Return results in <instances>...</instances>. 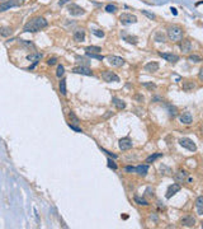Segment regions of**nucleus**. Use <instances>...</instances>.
Instances as JSON below:
<instances>
[{"label":"nucleus","mask_w":203,"mask_h":229,"mask_svg":"<svg viewBox=\"0 0 203 229\" xmlns=\"http://www.w3.org/2000/svg\"><path fill=\"white\" fill-rule=\"evenodd\" d=\"M47 25H48V23H47V21L43 17H36V18H32L31 21H28L27 23L24 24L23 31L34 33V32H38V31L43 30V28H46Z\"/></svg>","instance_id":"f257e3e1"},{"label":"nucleus","mask_w":203,"mask_h":229,"mask_svg":"<svg viewBox=\"0 0 203 229\" xmlns=\"http://www.w3.org/2000/svg\"><path fill=\"white\" fill-rule=\"evenodd\" d=\"M183 34H184L183 28L176 24H173L168 28V37H169V40L173 41V42H179V41H182Z\"/></svg>","instance_id":"f03ea898"},{"label":"nucleus","mask_w":203,"mask_h":229,"mask_svg":"<svg viewBox=\"0 0 203 229\" xmlns=\"http://www.w3.org/2000/svg\"><path fill=\"white\" fill-rule=\"evenodd\" d=\"M25 0H8V1L4 3H0V13L6 12L8 9L14 8V6H20L24 4Z\"/></svg>","instance_id":"7ed1b4c3"},{"label":"nucleus","mask_w":203,"mask_h":229,"mask_svg":"<svg viewBox=\"0 0 203 229\" xmlns=\"http://www.w3.org/2000/svg\"><path fill=\"white\" fill-rule=\"evenodd\" d=\"M102 78H103L104 82L107 83H112V82H119V76L117 75L116 73L110 72V70H104L102 73Z\"/></svg>","instance_id":"20e7f679"},{"label":"nucleus","mask_w":203,"mask_h":229,"mask_svg":"<svg viewBox=\"0 0 203 229\" xmlns=\"http://www.w3.org/2000/svg\"><path fill=\"white\" fill-rule=\"evenodd\" d=\"M179 144L182 145L183 148H185V149H188L190 151H196L197 150V145L194 144V141H193L192 139H189V138H182L179 140Z\"/></svg>","instance_id":"39448f33"},{"label":"nucleus","mask_w":203,"mask_h":229,"mask_svg":"<svg viewBox=\"0 0 203 229\" xmlns=\"http://www.w3.org/2000/svg\"><path fill=\"white\" fill-rule=\"evenodd\" d=\"M119 21L122 24H135L137 22V18H136V15L129 14V13H123V14H121Z\"/></svg>","instance_id":"423d86ee"},{"label":"nucleus","mask_w":203,"mask_h":229,"mask_svg":"<svg viewBox=\"0 0 203 229\" xmlns=\"http://www.w3.org/2000/svg\"><path fill=\"white\" fill-rule=\"evenodd\" d=\"M107 60L112 66L119 67V66L125 65V59H122V57H119V56H116V55H109V56L107 57Z\"/></svg>","instance_id":"0eeeda50"},{"label":"nucleus","mask_w":203,"mask_h":229,"mask_svg":"<svg viewBox=\"0 0 203 229\" xmlns=\"http://www.w3.org/2000/svg\"><path fill=\"white\" fill-rule=\"evenodd\" d=\"M67 10H69L70 14H71V15H75V17L85 14V10L81 8V6H79L78 4H69Z\"/></svg>","instance_id":"6e6552de"},{"label":"nucleus","mask_w":203,"mask_h":229,"mask_svg":"<svg viewBox=\"0 0 203 229\" xmlns=\"http://www.w3.org/2000/svg\"><path fill=\"white\" fill-rule=\"evenodd\" d=\"M159 55H160L161 57H163L164 60H166L168 63H171V64H175L179 61V56L173 52H159Z\"/></svg>","instance_id":"1a4fd4ad"},{"label":"nucleus","mask_w":203,"mask_h":229,"mask_svg":"<svg viewBox=\"0 0 203 229\" xmlns=\"http://www.w3.org/2000/svg\"><path fill=\"white\" fill-rule=\"evenodd\" d=\"M180 188H182V187H180L179 183H173V185H170L169 187H168L166 195H165V196H166V199H171L176 192L180 191Z\"/></svg>","instance_id":"9d476101"},{"label":"nucleus","mask_w":203,"mask_h":229,"mask_svg":"<svg viewBox=\"0 0 203 229\" xmlns=\"http://www.w3.org/2000/svg\"><path fill=\"white\" fill-rule=\"evenodd\" d=\"M72 73L75 74H81V75H93V73H91V70L89 69V66H75L74 69H72Z\"/></svg>","instance_id":"9b49d317"},{"label":"nucleus","mask_w":203,"mask_h":229,"mask_svg":"<svg viewBox=\"0 0 203 229\" xmlns=\"http://www.w3.org/2000/svg\"><path fill=\"white\" fill-rule=\"evenodd\" d=\"M182 225H184V227H188V228H192L194 227L196 224V218L193 217V215H185V217L182 218Z\"/></svg>","instance_id":"f8f14e48"},{"label":"nucleus","mask_w":203,"mask_h":229,"mask_svg":"<svg viewBox=\"0 0 203 229\" xmlns=\"http://www.w3.org/2000/svg\"><path fill=\"white\" fill-rule=\"evenodd\" d=\"M179 47L183 54H189L192 51V42H190V40H182Z\"/></svg>","instance_id":"ddd939ff"},{"label":"nucleus","mask_w":203,"mask_h":229,"mask_svg":"<svg viewBox=\"0 0 203 229\" xmlns=\"http://www.w3.org/2000/svg\"><path fill=\"white\" fill-rule=\"evenodd\" d=\"M132 140L129 138H123L119 140V149L121 150H128L132 148Z\"/></svg>","instance_id":"4468645a"},{"label":"nucleus","mask_w":203,"mask_h":229,"mask_svg":"<svg viewBox=\"0 0 203 229\" xmlns=\"http://www.w3.org/2000/svg\"><path fill=\"white\" fill-rule=\"evenodd\" d=\"M182 88H183L184 92H190L196 88V83L193 82V80H183Z\"/></svg>","instance_id":"2eb2a0df"},{"label":"nucleus","mask_w":203,"mask_h":229,"mask_svg":"<svg viewBox=\"0 0 203 229\" xmlns=\"http://www.w3.org/2000/svg\"><path fill=\"white\" fill-rule=\"evenodd\" d=\"M159 70V64L156 61H151V63H147L145 65V72L147 73H155Z\"/></svg>","instance_id":"dca6fc26"},{"label":"nucleus","mask_w":203,"mask_h":229,"mask_svg":"<svg viewBox=\"0 0 203 229\" xmlns=\"http://www.w3.org/2000/svg\"><path fill=\"white\" fill-rule=\"evenodd\" d=\"M147 172H149V166H147V164H140L138 167H136V173H137L138 176L145 177L146 175H147Z\"/></svg>","instance_id":"f3484780"},{"label":"nucleus","mask_w":203,"mask_h":229,"mask_svg":"<svg viewBox=\"0 0 203 229\" xmlns=\"http://www.w3.org/2000/svg\"><path fill=\"white\" fill-rule=\"evenodd\" d=\"M192 121H193V118H192V115H190L189 112H185V113H183L182 116H180V122L184 124V125H190Z\"/></svg>","instance_id":"a211bd4d"},{"label":"nucleus","mask_w":203,"mask_h":229,"mask_svg":"<svg viewBox=\"0 0 203 229\" xmlns=\"http://www.w3.org/2000/svg\"><path fill=\"white\" fill-rule=\"evenodd\" d=\"M196 209L199 215H203V196H199L196 200Z\"/></svg>","instance_id":"6ab92c4d"},{"label":"nucleus","mask_w":203,"mask_h":229,"mask_svg":"<svg viewBox=\"0 0 203 229\" xmlns=\"http://www.w3.org/2000/svg\"><path fill=\"white\" fill-rule=\"evenodd\" d=\"M85 38V32L82 30H78L75 31L74 33V41H76V42H82Z\"/></svg>","instance_id":"aec40b11"},{"label":"nucleus","mask_w":203,"mask_h":229,"mask_svg":"<svg viewBox=\"0 0 203 229\" xmlns=\"http://www.w3.org/2000/svg\"><path fill=\"white\" fill-rule=\"evenodd\" d=\"M112 102H113V105L116 106L118 109H125L126 108V102L125 101H122V99H119V98H114L112 99Z\"/></svg>","instance_id":"412c9836"},{"label":"nucleus","mask_w":203,"mask_h":229,"mask_svg":"<svg viewBox=\"0 0 203 229\" xmlns=\"http://www.w3.org/2000/svg\"><path fill=\"white\" fill-rule=\"evenodd\" d=\"M123 38H125L126 42L132 43V45H137V42H138V38L136 37V36H129V34H125V33H123Z\"/></svg>","instance_id":"4be33fe9"},{"label":"nucleus","mask_w":203,"mask_h":229,"mask_svg":"<svg viewBox=\"0 0 203 229\" xmlns=\"http://www.w3.org/2000/svg\"><path fill=\"white\" fill-rule=\"evenodd\" d=\"M12 33H13V31L10 27H0V36L9 37V36H12Z\"/></svg>","instance_id":"5701e85b"},{"label":"nucleus","mask_w":203,"mask_h":229,"mask_svg":"<svg viewBox=\"0 0 203 229\" xmlns=\"http://www.w3.org/2000/svg\"><path fill=\"white\" fill-rule=\"evenodd\" d=\"M187 176H188V173H187L185 171H182V169H179L175 173V178L178 179V181H184V179L187 178Z\"/></svg>","instance_id":"b1692460"},{"label":"nucleus","mask_w":203,"mask_h":229,"mask_svg":"<svg viewBox=\"0 0 203 229\" xmlns=\"http://www.w3.org/2000/svg\"><path fill=\"white\" fill-rule=\"evenodd\" d=\"M76 61H78L79 65L81 66H89V64H90V61H89L88 59H85V57H81V56H75Z\"/></svg>","instance_id":"393cba45"},{"label":"nucleus","mask_w":203,"mask_h":229,"mask_svg":"<svg viewBox=\"0 0 203 229\" xmlns=\"http://www.w3.org/2000/svg\"><path fill=\"white\" fill-rule=\"evenodd\" d=\"M69 120L71 122V125H79L80 124V120L78 118V116H76L74 112H70L69 113Z\"/></svg>","instance_id":"a878e982"},{"label":"nucleus","mask_w":203,"mask_h":229,"mask_svg":"<svg viewBox=\"0 0 203 229\" xmlns=\"http://www.w3.org/2000/svg\"><path fill=\"white\" fill-rule=\"evenodd\" d=\"M42 57V54H38V52H34V54H31V55H28V57L27 59L28 60H31V61H33L34 64H37V61Z\"/></svg>","instance_id":"bb28decb"},{"label":"nucleus","mask_w":203,"mask_h":229,"mask_svg":"<svg viewBox=\"0 0 203 229\" xmlns=\"http://www.w3.org/2000/svg\"><path fill=\"white\" fill-rule=\"evenodd\" d=\"M85 51H87V52H90V54H98L102 51V48L99 46H88L85 48Z\"/></svg>","instance_id":"cd10ccee"},{"label":"nucleus","mask_w":203,"mask_h":229,"mask_svg":"<svg viewBox=\"0 0 203 229\" xmlns=\"http://www.w3.org/2000/svg\"><path fill=\"white\" fill-rule=\"evenodd\" d=\"M60 92H61L62 96H66V93H67V91H66V80L65 79H61V82H60Z\"/></svg>","instance_id":"c85d7f7f"},{"label":"nucleus","mask_w":203,"mask_h":229,"mask_svg":"<svg viewBox=\"0 0 203 229\" xmlns=\"http://www.w3.org/2000/svg\"><path fill=\"white\" fill-rule=\"evenodd\" d=\"M188 61L197 64V63H201V61H202V57H201V56H198V55H189Z\"/></svg>","instance_id":"c756f323"},{"label":"nucleus","mask_w":203,"mask_h":229,"mask_svg":"<svg viewBox=\"0 0 203 229\" xmlns=\"http://www.w3.org/2000/svg\"><path fill=\"white\" fill-rule=\"evenodd\" d=\"M160 157H163V154L161 153H156V154H152V155H150L146 159V163H151V162H155V160L157 159V158H160Z\"/></svg>","instance_id":"7c9ffc66"},{"label":"nucleus","mask_w":203,"mask_h":229,"mask_svg":"<svg viewBox=\"0 0 203 229\" xmlns=\"http://www.w3.org/2000/svg\"><path fill=\"white\" fill-rule=\"evenodd\" d=\"M63 73H65V67L62 65H57V69H56V76L57 78H61L63 75Z\"/></svg>","instance_id":"2f4dec72"},{"label":"nucleus","mask_w":203,"mask_h":229,"mask_svg":"<svg viewBox=\"0 0 203 229\" xmlns=\"http://www.w3.org/2000/svg\"><path fill=\"white\" fill-rule=\"evenodd\" d=\"M135 202H136V204H138V205H144V206L149 205V202L146 201L145 199H141V197H138V196H135Z\"/></svg>","instance_id":"473e14b6"},{"label":"nucleus","mask_w":203,"mask_h":229,"mask_svg":"<svg viewBox=\"0 0 203 229\" xmlns=\"http://www.w3.org/2000/svg\"><path fill=\"white\" fill-rule=\"evenodd\" d=\"M155 41H156V42H165V36L163 33H161V32H157L156 34H155Z\"/></svg>","instance_id":"72a5a7b5"},{"label":"nucleus","mask_w":203,"mask_h":229,"mask_svg":"<svg viewBox=\"0 0 203 229\" xmlns=\"http://www.w3.org/2000/svg\"><path fill=\"white\" fill-rule=\"evenodd\" d=\"M106 12H108V13H116L117 12V6L116 5H112V4H108L106 6Z\"/></svg>","instance_id":"f704fd0d"},{"label":"nucleus","mask_w":203,"mask_h":229,"mask_svg":"<svg viewBox=\"0 0 203 229\" xmlns=\"http://www.w3.org/2000/svg\"><path fill=\"white\" fill-rule=\"evenodd\" d=\"M145 193H146V196H149V197H152V196H154V188H152V187H147Z\"/></svg>","instance_id":"c9c22d12"},{"label":"nucleus","mask_w":203,"mask_h":229,"mask_svg":"<svg viewBox=\"0 0 203 229\" xmlns=\"http://www.w3.org/2000/svg\"><path fill=\"white\" fill-rule=\"evenodd\" d=\"M93 34H95L97 37H104V32L103 31H100V30H94L93 31Z\"/></svg>","instance_id":"e433bc0d"},{"label":"nucleus","mask_w":203,"mask_h":229,"mask_svg":"<svg viewBox=\"0 0 203 229\" xmlns=\"http://www.w3.org/2000/svg\"><path fill=\"white\" fill-rule=\"evenodd\" d=\"M142 85H144V87H146V88H147V89H151V91H152V89H155V88H156V84H154V83H144V84H142Z\"/></svg>","instance_id":"4c0bfd02"},{"label":"nucleus","mask_w":203,"mask_h":229,"mask_svg":"<svg viewBox=\"0 0 203 229\" xmlns=\"http://www.w3.org/2000/svg\"><path fill=\"white\" fill-rule=\"evenodd\" d=\"M142 14H145L147 18H150V19H155L156 17H155V14H152V13H150V12H147V10H142Z\"/></svg>","instance_id":"58836bf2"},{"label":"nucleus","mask_w":203,"mask_h":229,"mask_svg":"<svg viewBox=\"0 0 203 229\" xmlns=\"http://www.w3.org/2000/svg\"><path fill=\"white\" fill-rule=\"evenodd\" d=\"M87 55L89 57H94V59H98V60H103V56L100 55H97V54H90V52H87Z\"/></svg>","instance_id":"ea45409f"},{"label":"nucleus","mask_w":203,"mask_h":229,"mask_svg":"<svg viewBox=\"0 0 203 229\" xmlns=\"http://www.w3.org/2000/svg\"><path fill=\"white\" fill-rule=\"evenodd\" d=\"M108 167H109V168H112V169H117V166L114 164V162L110 159V158L108 159Z\"/></svg>","instance_id":"a19ab883"},{"label":"nucleus","mask_w":203,"mask_h":229,"mask_svg":"<svg viewBox=\"0 0 203 229\" xmlns=\"http://www.w3.org/2000/svg\"><path fill=\"white\" fill-rule=\"evenodd\" d=\"M47 64L48 65H55V64H57V59L56 57H51V59L47 60Z\"/></svg>","instance_id":"79ce46f5"},{"label":"nucleus","mask_w":203,"mask_h":229,"mask_svg":"<svg viewBox=\"0 0 203 229\" xmlns=\"http://www.w3.org/2000/svg\"><path fill=\"white\" fill-rule=\"evenodd\" d=\"M69 126H70V129H72V130H75L76 133H81V129H79L76 125H71V124H69Z\"/></svg>","instance_id":"37998d69"},{"label":"nucleus","mask_w":203,"mask_h":229,"mask_svg":"<svg viewBox=\"0 0 203 229\" xmlns=\"http://www.w3.org/2000/svg\"><path fill=\"white\" fill-rule=\"evenodd\" d=\"M126 171H127V172H136V168H135V167H131V166H128V167H126V168H125Z\"/></svg>","instance_id":"c03bdc74"},{"label":"nucleus","mask_w":203,"mask_h":229,"mask_svg":"<svg viewBox=\"0 0 203 229\" xmlns=\"http://www.w3.org/2000/svg\"><path fill=\"white\" fill-rule=\"evenodd\" d=\"M198 78H199V80H202L203 82V67L201 70H199V73H198Z\"/></svg>","instance_id":"a18cd8bd"},{"label":"nucleus","mask_w":203,"mask_h":229,"mask_svg":"<svg viewBox=\"0 0 203 229\" xmlns=\"http://www.w3.org/2000/svg\"><path fill=\"white\" fill-rule=\"evenodd\" d=\"M66 3H70V0H60V1H59V5L62 6V5H65Z\"/></svg>","instance_id":"49530a36"},{"label":"nucleus","mask_w":203,"mask_h":229,"mask_svg":"<svg viewBox=\"0 0 203 229\" xmlns=\"http://www.w3.org/2000/svg\"><path fill=\"white\" fill-rule=\"evenodd\" d=\"M103 151H104V153H107L109 157H112V158H117L116 154H112V153H109V151H107V150H104V149H103Z\"/></svg>","instance_id":"de8ad7c7"},{"label":"nucleus","mask_w":203,"mask_h":229,"mask_svg":"<svg viewBox=\"0 0 203 229\" xmlns=\"http://www.w3.org/2000/svg\"><path fill=\"white\" fill-rule=\"evenodd\" d=\"M136 99H137V101H140V102H142L144 101V96H136Z\"/></svg>","instance_id":"09e8293b"},{"label":"nucleus","mask_w":203,"mask_h":229,"mask_svg":"<svg viewBox=\"0 0 203 229\" xmlns=\"http://www.w3.org/2000/svg\"><path fill=\"white\" fill-rule=\"evenodd\" d=\"M109 116H112V112H109V111H108V113H106V115H104V118H108V117H109Z\"/></svg>","instance_id":"8fccbe9b"},{"label":"nucleus","mask_w":203,"mask_h":229,"mask_svg":"<svg viewBox=\"0 0 203 229\" xmlns=\"http://www.w3.org/2000/svg\"><path fill=\"white\" fill-rule=\"evenodd\" d=\"M187 182H188V183H192V182H193V178H188V179H187Z\"/></svg>","instance_id":"3c124183"},{"label":"nucleus","mask_w":203,"mask_h":229,"mask_svg":"<svg viewBox=\"0 0 203 229\" xmlns=\"http://www.w3.org/2000/svg\"><path fill=\"white\" fill-rule=\"evenodd\" d=\"M201 131H202V134H203V126L201 127Z\"/></svg>","instance_id":"603ef678"},{"label":"nucleus","mask_w":203,"mask_h":229,"mask_svg":"<svg viewBox=\"0 0 203 229\" xmlns=\"http://www.w3.org/2000/svg\"><path fill=\"white\" fill-rule=\"evenodd\" d=\"M5 1V0H0V3H4Z\"/></svg>","instance_id":"864d4df0"},{"label":"nucleus","mask_w":203,"mask_h":229,"mask_svg":"<svg viewBox=\"0 0 203 229\" xmlns=\"http://www.w3.org/2000/svg\"><path fill=\"white\" fill-rule=\"evenodd\" d=\"M201 224H202V228H203V221H202V223H201Z\"/></svg>","instance_id":"5fc2aeb1"}]
</instances>
